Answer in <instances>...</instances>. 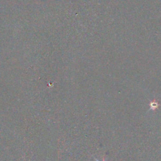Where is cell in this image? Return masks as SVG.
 <instances>
[{"label": "cell", "mask_w": 161, "mask_h": 161, "mask_svg": "<svg viewBox=\"0 0 161 161\" xmlns=\"http://www.w3.org/2000/svg\"><path fill=\"white\" fill-rule=\"evenodd\" d=\"M149 105H150V109H148V112L151 110L153 111H155L157 109L159 108L160 106V104L159 103V102L156 100H154L150 101V103H149Z\"/></svg>", "instance_id": "cell-1"}]
</instances>
